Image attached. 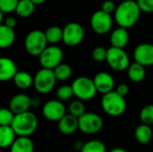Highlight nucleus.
Masks as SVG:
<instances>
[{
  "label": "nucleus",
  "mask_w": 153,
  "mask_h": 152,
  "mask_svg": "<svg viewBox=\"0 0 153 152\" xmlns=\"http://www.w3.org/2000/svg\"><path fill=\"white\" fill-rule=\"evenodd\" d=\"M141 9L134 0H125L120 3L115 11V20L119 27L128 29L138 22Z\"/></svg>",
  "instance_id": "obj_1"
},
{
  "label": "nucleus",
  "mask_w": 153,
  "mask_h": 152,
  "mask_svg": "<svg viewBox=\"0 0 153 152\" xmlns=\"http://www.w3.org/2000/svg\"><path fill=\"white\" fill-rule=\"evenodd\" d=\"M38 117L30 111L15 115L12 128L19 137H29L38 128Z\"/></svg>",
  "instance_id": "obj_2"
},
{
  "label": "nucleus",
  "mask_w": 153,
  "mask_h": 152,
  "mask_svg": "<svg viewBox=\"0 0 153 152\" xmlns=\"http://www.w3.org/2000/svg\"><path fill=\"white\" fill-rule=\"evenodd\" d=\"M101 107L105 113L110 116H120L126 109L125 98L120 96L116 90L103 95L101 99Z\"/></svg>",
  "instance_id": "obj_3"
},
{
  "label": "nucleus",
  "mask_w": 153,
  "mask_h": 152,
  "mask_svg": "<svg viewBox=\"0 0 153 152\" xmlns=\"http://www.w3.org/2000/svg\"><path fill=\"white\" fill-rule=\"evenodd\" d=\"M48 43L45 32L39 30H34L27 34L24 39V47L30 56H39L48 47Z\"/></svg>",
  "instance_id": "obj_4"
},
{
  "label": "nucleus",
  "mask_w": 153,
  "mask_h": 152,
  "mask_svg": "<svg viewBox=\"0 0 153 152\" xmlns=\"http://www.w3.org/2000/svg\"><path fill=\"white\" fill-rule=\"evenodd\" d=\"M71 86L74 96L78 98L79 100H90L93 99L98 92L93 80L85 76L76 78Z\"/></svg>",
  "instance_id": "obj_5"
},
{
  "label": "nucleus",
  "mask_w": 153,
  "mask_h": 152,
  "mask_svg": "<svg viewBox=\"0 0 153 152\" xmlns=\"http://www.w3.org/2000/svg\"><path fill=\"white\" fill-rule=\"evenodd\" d=\"M56 81L57 80L53 70L41 68L34 76L33 85L38 92L47 94L54 89Z\"/></svg>",
  "instance_id": "obj_6"
},
{
  "label": "nucleus",
  "mask_w": 153,
  "mask_h": 152,
  "mask_svg": "<svg viewBox=\"0 0 153 152\" xmlns=\"http://www.w3.org/2000/svg\"><path fill=\"white\" fill-rule=\"evenodd\" d=\"M108 65L115 71L122 72L130 66L129 56L123 48L111 47L108 49L107 60Z\"/></svg>",
  "instance_id": "obj_7"
},
{
  "label": "nucleus",
  "mask_w": 153,
  "mask_h": 152,
  "mask_svg": "<svg viewBox=\"0 0 153 152\" xmlns=\"http://www.w3.org/2000/svg\"><path fill=\"white\" fill-rule=\"evenodd\" d=\"M63 56V51L59 47L54 45L48 47L39 56V64L42 68L54 70L56 66L62 64Z\"/></svg>",
  "instance_id": "obj_8"
},
{
  "label": "nucleus",
  "mask_w": 153,
  "mask_h": 152,
  "mask_svg": "<svg viewBox=\"0 0 153 152\" xmlns=\"http://www.w3.org/2000/svg\"><path fill=\"white\" fill-rule=\"evenodd\" d=\"M103 127L102 118L95 113H85L79 118V130L86 134H96Z\"/></svg>",
  "instance_id": "obj_9"
},
{
  "label": "nucleus",
  "mask_w": 153,
  "mask_h": 152,
  "mask_svg": "<svg viewBox=\"0 0 153 152\" xmlns=\"http://www.w3.org/2000/svg\"><path fill=\"white\" fill-rule=\"evenodd\" d=\"M84 38V30L78 22H69L63 29V41L66 46H78Z\"/></svg>",
  "instance_id": "obj_10"
},
{
  "label": "nucleus",
  "mask_w": 153,
  "mask_h": 152,
  "mask_svg": "<svg viewBox=\"0 0 153 152\" xmlns=\"http://www.w3.org/2000/svg\"><path fill=\"white\" fill-rule=\"evenodd\" d=\"M113 21L111 14L105 13L102 10L96 11L91 17V29L100 35L107 34L112 28Z\"/></svg>",
  "instance_id": "obj_11"
},
{
  "label": "nucleus",
  "mask_w": 153,
  "mask_h": 152,
  "mask_svg": "<svg viewBox=\"0 0 153 152\" xmlns=\"http://www.w3.org/2000/svg\"><path fill=\"white\" fill-rule=\"evenodd\" d=\"M42 113L48 120L52 122H59L66 115V108L62 101L52 99L44 104Z\"/></svg>",
  "instance_id": "obj_12"
},
{
  "label": "nucleus",
  "mask_w": 153,
  "mask_h": 152,
  "mask_svg": "<svg viewBox=\"0 0 153 152\" xmlns=\"http://www.w3.org/2000/svg\"><path fill=\"white\" fill-rule=\"evenodd\" d=\"M134 61L144 67L153 65V44L142 43L134 51Z\"/></svg>",
  "instance_id": "obj_13"
},
{
  "label": "nucleus",
  "mask_w": 153,
  "mask_h": 152,
  "mask_svg": "<svg viewBox=\"0 0 153 152\" xmlns=\"http://www.w3.org/2000/svg\"><path fill=\"white\" fill-rule=\"evenodd\" d=\"M93 82L97 89V91L103 95L113 91V89L115 87L114 78L112 77L111 74L106 72L98 73L95 75Z\"/></svg>",
  "instance_id": "obj_14"
},
{
  "label": "nucleus",
  "mask_w": 153,
  "mask_h": 152,
  "mask_svg": "<svg viewBox=\"0 0 153 152\" xmlns=\"http://www.w3.org/2000/svg\"><path fill=\"white\" fill-rule=\"evenodd\" d=\"M31 108V99L26 94H17L9 102V109L14 114L19 115L28 112Z\"/></svg>",
  "instance_id": "obj_15"
},
{
  "label": "nucleus",
  "mask_w": 153,
  "mask_h": 152,
  "mask_svg": "<svg viewBox=\"0 0 153 152\" xmlns=\"http://www.w3.org/2000/svg\"><path fill=\"white\" fill-rule=\"evenodd\" d=\"M17 66L15 63L8 58V57H2L0 59V81L1 82H7L10 80H13L15 75L18 73Z\"/></svg>",
  "instance_id": "obj_16"
},
{
  "label": "nucleus",
  "mask_w": 153,
  "mask_h": 152,
  "mask_svg": "<svg viewBox=\"0 0 153 152\" xmlns=\"http://www.w3.org/2000/svg\"><path fill=\"white\" fill-rule=\"evenodd\" d=\"M59 131L65 135H70L79 129V118L71 114L65 115L58 122Z\"/></svg>",
  "instance_id": "obj_17"
},
{
  "label": "nucleus",
  "mask_w": 153,
  "mask_h": 152,
  "mask_svg": "<svg viewBox=\"0 0 153 152\" xmlns=\"http://www.w3.org/2000/svg\"><path fill=\"white\" fill-rule=\"evenodd\" d=\"M129 41V34L127 29L118 27L115 30L112 31L110 35V43L111 47L123 48L127 45Z\"/></svg>",
  "instance_id": "obj_18"
},
{
  "label": "nucleus",
  "mask_w": 153,
  "mask_h": 152,
  "mask_svg": "<svg viewBox=\"0 0 153 152\" xmlns=\"http://www.w3.org/2000/svg\"><path fill=\"white\" fill-rule=\"evenodd\" d=\"M16 133L12 126H0V147L9 148L15 142Z\"/></svg>",
  "instance_id": "obj_19"
},
{
  "label": "nucleus",
  "mask_w": 153,
  "mask_h": 152,
  "mask_svg": "<svg viewBox=\"0 0 153 152\" xmlns=\"http://www.w3.org/2000/svg\"><path fill=\"white\" fill-rule=\"evenodd\" d=\"M10 152H34V144L29 137H19L10 147Z\"/></svg>",
  "instance_id": "obj_20"
},
{
  "label": "nucleus",
  "mask_w": 153,
  "mask_h": 152,
  "mask_svg": "<svg viewBox=\"0 0 153 152\" xmlns=\"http://www.w3.org/2000/svg\"><path fill=\"white\" fill-rule=\"evenodd\" d=\"M127 75L133 82H141L144 80L146 72L145 67L136 62L130 65L127 69Z\"/></svg>",
  "instance_id": "obj_21"
},
{
  "label": "nucleus",
  "mask_w": 153,
  "mask_h": 152,
  "mask_svg": "<svg viewBox=\"0 0 153 152\" xmlns=\"http://www.w3.org/2000/svg\"><path fill=\"white\" fill-rule=\"evenodd\" d=\"M152 130L150 125L142 124L136 127L134 131V137L141 144H147L152 139Z\"/></svg>",
  "instance_id": "obj_22"
},
{
  "label": "nucleus",
  "mask_w": 153,
  "mask_h": 152,
  "mask_svg": "<svg viewBox=\"0 0 153 152\" xmlns=\"http://www.w3.org/2000/svg\"><path fill=\"white\" fill-rule=\"evenodd\" d=\"M14 40H15L14 30L1 24L0 25V47L2 48H7L13 44Z\"/></svg>",
  "instance_id": "obj_23"
},
{
  "label": "nucleus",
  "mask_w": 153,
  "mask_h": 152,
  "mask_svg": "<svg viewBox=\"0 0 153 152\" xmlns=\"http://www.w3.org/2000/svg\"><path fill=\"white\" fill-rule=\"evenodd\" d=\"M13 82L17 88L21 90H27L33 84L34 78H32L29 73L21 71L17 73L15 77L13 78Z\"/></svg>",
  "instance_id": "obj_24"
},
{
  "label": "nucleus",
  "mask_w": 153,
  "mask_h": 152,
  "mask_svg": "<svg viewBox=\"0 0 153 152\" xmlns=\"http://www.w3.org/2000/svg\"><path fill=\"white\" fill-rule=\"evenodd\" d=\"M35 4L31 0H19L15 13L18 16L26 18L30 16L35 11Z\"/></svg>",
  "instance_id": "obj_25"
},
{
  "label": "nucleus",
  "mask_w": 153,
  "mask_h": 152,
  "mask_svg": "<svg viewBox=\"0 0 153 152\" xmlns=\"http://www.w3.org/2000/svg\"><path fill=\"white\" fill-rule=\"evenodd\" d=\"M45 35L48 43L56 44L63 40V29L58 26H51L45 31Z\"/></svg>",
  "instance_id": "obj_26"
},
{
  "label": "nucleus",
  "mask_w": 153,
  "mask_h": 152,
  "mask_svg": "<svg viewBox=\"0 0 153 152\" xmlns=\"http://www.w3.org/2000/svg\"><path fill=\"white\" fill-rule=\"evenodd\" d=\"M54 73L56 75V80L58 81H66L72 76L73 69L68 64H60L54 70Z\"/></svg>",
  "instance_id": "obj_27"
},
{
  "label": "nucleus",
  "mask_w": 153,
  "mask_h": 152,
  "mask_svg": "<svg viewBox=\"0 0 153 152\" xmlns=\"http://www.w3.org/2000/svg\"><path fill=\"white\" fill-rule=\"evenodd\" d=\"M81 152H107V148L101 141L91 140L84 143Z\"/></svg>",
  "instance_id": "obj_28"
},
{
  "label": "nucleus",
  "mask_w": 153,
  "mask_h": 152,
  "mask_svg": "<svg viewBox=\"0 0 153 152\" xmlns=\"http://www.w3.org/2000/svg\"><path fill=\"white\" fill-rule=\"evenodd\" d=\"M140 119L143 124L147 125H153V105H147L140 112Z\"/></svg>",
  "instance_id": "obj_29"
},
{
  "label": "nucleus",
  "mask_w": 153,
  "mask_h": 152,
  "mask_svg": "<svg viewBox=\"0 0 153 152\" xmlns=\"http://www.w3.org/2000/svg\"><path fill=\"white\" fill-rule=\"evenodd\" d=\"M68 110L71 115L74 116L77 118H80L82 116H83L85 112V106L81 100H74L70 103Z\"/></svg>",
  "instance_id": "obj_30"
},
{
  "label": "nucleus",
  "mask_w": 153,
  "mask_h": 152,
  "mask_svg": "<svg viewBox=\"0 0 153 152\" xmlns=\"http://www.w3.org/2000/svg\"><path fill=\"white\" fill-rule=\"evenodd\" d=\"M73 96H74V94L73 88L70 85H62L56 90V97L58 100L62 102L69 100L70 99H72Z\"/></svg>",
  "instance_id": "obj_31"
},
{
  "label": "nucleus",
  "mask_w": 153,
  "mask_h": 152,
  "mask_svg": "<svg viewBox=\"0 0 153 152\" xmlns=\"http://www.w3.org/2000/svg\"><path fill=\"white\" fill-rule=\"evenodd\" d=\"M15 115L8 108L0 110V126H11Z\"/></svg>",
  "instance_id": "obj_32"
},
{
  "label": "nucleus",
  "mask_w": 153,
  "mask_h": 152,
  "mask_svg": "<svg viewBox=\"0 0 153 152\" xmlns=\"http://www.w3.org/2000/svg\"><path fill=\"white\" fill-rule=\"evenodd\" d=\"M19 0H0V12L10 13L16 10Z\"/></svg>",
  "instance_id": "obj_33"
},
{
  "label": "nucleus",
  "mask_w": 153,
  "mask_h": 152,
  "mask_svg": "<svg viewBox=\"0 0 153 152\" xmlns=\"http://www.w3.org/2000/svg\"><path fill=\"white\" fill-rule=\"evenodd\" d=\"M108 56V49L103 47H96L91 53L92 58L97 62H103L107 60Z\"/></svg>",
  "instance_id": "obj_34"
},
{
  "label": "nucleus",
  "mask_w": 153,
  "mask_h": 152,
  "mask_svg": "<svg viewBox=\"0 0 153 152\" xmlns=\"http://www.w3.org/2000/svg\"><path fill=\"white\" fill-rule=\"evenodd\" d=\"M141 11L144 13H153V0H137Z\"/></svg>",
  "instance_id": "obj_35"
},
{
  "label": "nucleus",
  "mask_w": 153,
  "mask_h": 152,
  "mask_svg": "<svg viewBox=\"0 0 153 152\" xmlns=\"http://www.w3.org/2000/svg\"><path fill=\"white\" fill-rule=\"evenodd\" d=\"M117 9V6L115 4V3L112 0H106L103 2L102 6H101V10L104 11L107 13L111 14L112 13H114Z\"/></svg>",
  "instance_id": "obj_36"
},
{
  "label": "nucleus",
  "mask_w": 153,
  "mask_h": 152,
  "mask_svg": "<svg viewBox=\"0 0 153 152\" xmlns=\"http://www.w3.org/2000/svg\"><path fill=\"white\" fill-rule=\"evenodd\" d=\"M129 87H128V85L127 84H125V83H121V84H119L117 87V90H116V91L120 95V96H122V97H126L128 93H129Z\"/></svg>",
  "instance_id": "obj_37"
},
{
  "label": "nucleus",
  "mask_w": 153,
  "mask_h": 152,
  "mask_svg": "<svg viewBox=\"0 0 153 152\" xmlns=\"http://www.w3.org/2000/svg\"><path fill=\"white\" fill-rule=\"evenodd\" d=\"M1 24L6 26L8 28L14 29V27L16 26V19L13 16H7L5 19H4V21Z\"/></svg>",
  "instance_id": "obj_38"
},
{
  "label": "nucleus",
  "mask_w": 153,
  "mask_h": 152,
  "mask_svg": "<svg viewBox=\"0 0 153 152\" xmlns=\"http://www.w3.org/2000/svg\"><path fill=\"white\" fill-rule=\"evenodd\" d=\"M41 105V100L39 98H32L31 99V107L32 108H39Z\"/></svg>",
  "instance_id": "obj_39"
},
{
  "label": "nucleus",
  "mask_w": 153,
  "mask_h": 152,
  "mask_svg": "<svg viewBox=\"0 0 153 152\" xmlns=\"http://www.w3.org/2000/svg\"><path fill=\"white\" fill-rule=\"evenodd\" d=\"M83 145H84V143H82V142H79V141H77V142H74V149L75 150H77V151H82V148H83Z\"/></svg>",
  "instance_id": "obj_40"
},
{
  "label": "nucleus",
  "mask_w": 153,
  "mask_h": 152,
  "mask_svg": "<svg viewBox=\"0 0 153 152\" xmlns=\"http://www.w3.org/2000/svg\"><path fill=\"white\" fill-rule=\"evenodd\" d=\"M109 152H128V151H126V150H124V149H122V148H114V149H112V150H111Z\"/></svg>",
  "instance_id": "obj_41"
},
{
  "label": "nucleus",
  "mask_w": 153,
  "mask_h": 152,
  "mask_svg": "<svg viewBox=\"0 0 153 152\" xmlns=\"http://www.w3.org/2000/svg\"><path fill=\"white\" fill-rule=\"evenodd\" d=\"M35 4H43L44 2H46L47 0H31Z\"/></svg>",
  "instance_id": "obj_42"
},
{
  "label": "nucleus",
  "mask_w": 153,
  "mask_h": 152,
  "mask_svg": "<svg viewBox=\"0 0 153 152\" xmlns=\"http://www.w3.org/2000/svg\"><path fill=\"white\" fill-rule=\"evenodd\" d=\"M65 152H69V151H65Z\"/></svg>",
  "instance_id": "obj_43"
},
{
  "label": "nucleus",
  "mask_w": 153,
  "mask_h": 152,
  "mask_svg": "<svg viewBox=\"0 0 153 152\" xmlns=\"http://www.w3.org/2000/svg\"><path fill=\"white\" fill-rule=\"evenodd\" d=\"M39 152H42V151H39Z\"/></svg>",
  "instance_id": "obj_44"
}]
</instances>
